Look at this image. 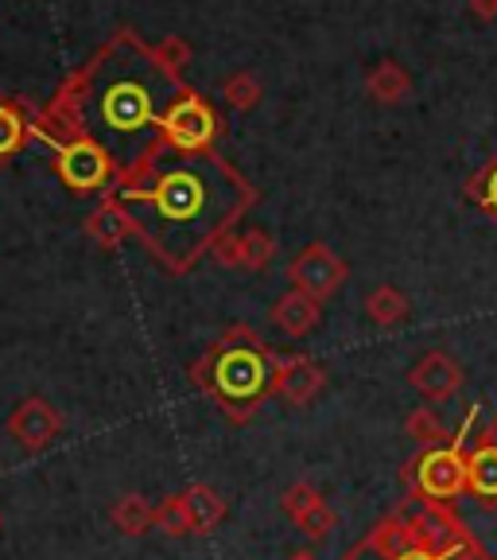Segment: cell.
<instances>
[{"mask_svg": "<svg viewBox=\"0 0 497 560\" xmlns=\"http://www.w3.org/2000/svg\"><path fill=\"white\" fill-rule=\"evenodd\" d=\"M184 97L171 67L156 59V51L140 47L132 35H117L114 44L97 55L94 70L79 90V121L90 140L102 144L105 156L121 172L152 156L156 137L171 105Z\"/></svg>", "mask_w": 497, "mask_h": 560, "instance_id": "1", "label": "cell"}, {"mask_svg": "<svg viewBox=\"0 0 497 560\" xmlns=\"http://www.w3.org/2000/svg\"><path fill=\"white\" fill-rule=\"evenodd\" d=\"M117 199L132 210L129 219L175 269L191 265L249 202L245 184L206 152L167 160L149 184L121 187Z\"/></svg>", "mask_w": 497, "mask_h": 560, "instance_id": "2", "label": "cell"}, {"mask_svg": "<svg viewBox=\"0 0 497 560\" xmlns=\"http://www.w3.org/2000/svg\"><path fill=\"white\" fill-rule=\"evenodd\" d=\"M272 385V366L261 350L253 347H229L214 362V389L226 401H253Z\"/></svg>", "mask_w": 497, "mask_h": 560, "instance_id": "3", "label": "cell"}, {"mask_svg": "<svg viewBox=\"0 0 497 560\" xmlns=\"http://www.w3.org/2000/svg\"><path fill=\"white\" fill-rule=\"evenodd\" d=\"M218 132V121H214V109L202 102L199 94H184L171 105V114L164 121V137L175 152H206L210 140Z\"/></svg>", "mask_w": 497, "mask_h": 560, "instance_id": "4", "label": "cell"}, {"mask_svg": "<svg viewBox=\"0 0 497 560\" xmlns=\"http://www.w3.org/2000/svg\"><path fill=\"white\" fill-rule=\"evenodd\" d=\"M109 164H114V160L105 156L102 144H94V140H86V137L55 144V167H59L62 184H67L70 191H97V187L109 179Z\"/></svg>", "mask_w": 497, "mask_h": 560, "instance_id": "5", "label": "cell"}, {"mask_svg": "<svg viewBox=\"0 0 497 560\" xmlns=\"http://www.w3.org/2000/svg\"><path fill=\"white\" fill-rule=\"evenodd\" d=\"M419 490L428 499H454L459 490L466 487V459L459 452V444L451 447H436L419 459Z\"/></svg>", "mask_w": 497, "mask_h": 560, "instance_id": "6", "label": "cell"}, {"mask_svg": "<svg viewBox=\"0 0 497 560\" xmlns=\"http://www.w3.org/2000/svg\"><path fill=\"white\" fill-rule=\"evenodd\" d=\"M346 277L339 257L327 249V245H307L304 254L292 261V280H296V289L307 292L311 300L319 296H331L339 289V280Z\"/></svg>", "mask_w": 497, "mask_h": 560, "instance_id": "7", "label": "cell"}, {"mask_svg": "<svg viewBox=\"0 0 497 560\" xmlns=\"http://www.w3.org/2000/svg\"><path fill=\"white\" fill-rule=\"evenodd\" d=\"M55 432H59V417H55L44 401H35V397L20 405V412L12 417V436H16L24 447H32V452L35 447L51 444Z\"/></svg>", "mask_w": 497, "mask_h": 560, "instance_id": "8", "label": "cell"}, {"mask_svg": "<svg viewBox=\"0 0 497 560\" xmlns=\"http://www.w3.org/2000/svg\"><path fill=\"white\" fill-rule=\"evenodd\" d=\"M459 382H463V374H459V366L447 354H428V359L412 370V385H416L419 394L436 397V401L439 397H451L459 389Z\"/></svg>", "mask_w": 497, "mask_h": 560, "instance_id": "9", "label": "cell"}, {"mask_svg": "<svg viewBox=\"0 0 497 560\" xmlns=\"http://www.w3.org/2000/svg\"><path fill=\"white\" fill-rule=\"evenodd\" d=\"M466 487L482 499H497V444H486L466 459Z\"/></svg>", "mask_w": 497, "mask_h": 560, "instance_id": "10", "label": "cell"}, {"mask_svg": "<svg viewBox=\"0 0 497 560\" xmlns=\"http://www.w3.org/2000/svg\"><path fill=\"white\" fill-rule=\"evenodd\" d=\"M319 319V312H315V300L307 296V292H288V296L276 304V324L284 327L288 335H304L307 327Z\"/></svg>", "mask_w": 497, "mask_h": 560, "instance_id": "11", "label": "cell"}, {"mask_svg": "<svg viewBox=\"0 0 497 560\" xmlns=\"http://www.w3.org/2000/svg\"><path fill=\"white\" fill-rule=\"evenodd\" d=\"M366 90L377 102H401V97L409 94V74H404L397 62H381L377 70H369Z\"/></svg>", "mask_w": 497, "mask_h": 560, "instance_id": "12", "label": "cell"}, {"mask_svg": "<svg viewBox=\"0 0 497 560\" xmlns=\"http://www.w3.org/2000/svg\"><path fill=\"white\" fill-rule=\"evenodd\" d=\"M132 230H137V222H132L121 207H102L94 219H90V234L102 245H117L125 234H132Z\"/></svg>", "mask_w": 497, "mask_h": 560, "instance_id": "13", "label": "cell"}, {"mask_svg": "<svg viewBox=\"0 0 497 560\" xmlns=\"http://www.w3.org/2000/svg\"><path fill=\"white\" fill-rule=\"evenodd\" d=\"M319 385H323V374H319L315 366H304V362L280 374V389H284V397L296 405L311 401V397L319 394Z\"/></svg>", "mask_w": 497, "mask_h": 560, "instance_id": "14", "label": "cell"}, {"mask_svg": "<svg viewBox=\"0 0 497 560\" xmlns=\"http://www.w3.org/2000/svg\"><path fill=\"white\" fill-rule=\"evenodd\" d=\"M366 312L374 315L377 324H397V319L409 315V300H404L397 289H377L374 296L366 300Z\"/></svg>", "mask_w": 497, "mask_h": 560, "instance_id": "15", "label": "cell"}, {"mask_svg": "<svg viewBox=\"0 0 497 560\" xmlns=\"http://www.w3.org/2000/svg\"><path fill=\"white\" fill-rule=\"evenodd\" d=\"M184 506H187V514H191L194 529H210V525L222 517V502L214 499L210 490H191V494L184 499Z\"/></svg>", "mask_w": 497, "mask_h": 560, "instance_id": "16", "label": "cell"}, {"mask_svg": "<svg viewBox=\"0 0 497 560\" xmlns=\"http://www.w3.org/2000/svg\"><path fill=\"white\" fill-rule=\"evenodd\" d=\"M114 517H117V525H121L125 534H140V529H144V525H149L156 514H152V510L144 506L140 499H132V494H129V499H121V506L114 510Z\"/></svg>", "mask_w": 497, "mask_h": 560, "instance_id": "17", "label": "cell"}, {"mask_svg": "<svg viewBox=\"0 0 497 560\" xmlns=\"http://www.w3.org/2000/svg\"><path fill=\"white\" fill-rule=\"evenodd\" d=\"M24 140V121L12 105H0V156H12Z\"/></svg>", "mask_w": 497, "mask_h": 560, "instance_id": "18", "label": "cell"}, {"mask_svg": "<svg viewBox=\"0 0 497 560\" xmlns=\"http://www.w3.org/2000/svg\"><path fill=\"white\" fill-rule=\"evenodd\" d=\"M222 94H226V102L234 105V109H249V105H257V97H261V86H257L249 74H237V79H229L226 86H222Z\"/></svg>", "mask_w": 497, "mask_h": 560, "instance_id": "19", "label": "cell"}, {"mask_svg": "<svg viewBox=\"0 0 497 560\" xmlns=\"http://www.w3.org/2000/svg\"><path fill=\"white\" fill-rule=\"evenodd\" d=\"M156 522L164 525L167 534H191V529H194V525H191V514H187V506H184V499L167 502V506L156 514Z\"/></svg>", "mask_w": 497, "mask_h": 560, "instance_id": "20", "label": "cell"}, {"mask_svg": "<svg viewBox=\"0 0 497 560\" xmlns=\"http://www.w3.org/2000/svg\"><path fill=\"white\" fill-rule=\"evenodd\" d=\"M269 254H272V242L264 234H245L241 237V265H264L269 261Z\"/></svg>", "mask_w": 497, "mask_h": 560, "instance_id": "21", "label": "cell"}, {"mask_svg": "<svg viewBox=\"0 0 497 560\" xmlns=\"http://www.w3.org/2000/svg\"><path fill=\"white\" fill-rule=\"evenodd\" d=\"M296 522L304 525V534L319 537V534H327V525H331L334 517H331V510H327L323 502H311V506H307L304 514H296Z\"/></svg>", "mask_w": 497, "mask_h": 560, "instance_id": "22", "label": "cell"}, {"mask_svg": "<svg viewBox=\"0 0 497 560\" xmlns=\"http://www.w3.org/2000/svg\"><path fill=\"white\" fill-rule=\"evenodd\" d=\"M156 59L164 62V67H184L187 59H191V51H187V44L184 39H167V44H159V51H156Z\"/></svg>", "mask_w": 497, "mask_h": 560, "instance_id": "23", "label": "cell"}, {"mask_svg": "<svg viewBox=\"0 0 497 560\" xmlns=\"http://www.w3.org/2000/svg\"><path fill=\"white\" fill-rule=\"evenodd\" d=\"M409 429L416 432L419 440H439V436H443V429H439L436 420H431V412H416V417L409 420Z\"/></svg>", "mask_w": 497, "mask_h": 560, "instance_id": "24", "label": "cell"}, {"mask_svg": "<svg viewBox=\"0 0 497 560\" xmlns=\"http://www.w3.org/2000/svg\"><path fill=\"white\" fill-rule=\"evenodd\" d=\"M311 502H319V499H315L311 487H292L288 490V510H292V514H304V510L311 506Z\"/></svg>", "mask_w": 497, "mask_h": 560, "instance_id": "25", "label": "cell"}, {"mask_svg": "<svg viewBox=\"0 0 497 560\" xmlns=\"http://www.w3.org/2000/svg\"><path fill=\"white\" fill-rule=\"evenodd\" d=\"M471 9L478 12L482 20H497V0H471Z\"/></svg>", "mask_w": 497, "mask_h": 560, "instance_id": "26", "label": "cell"}, {"mask_svg": "<svg viewBox=\"0 0 497 560\" xmlns=\"http://www.w3.org/2000/svg\"><path fill=\"white\" fill-rule=\"evenodd\" d=\"M482 202H486L489 210H497V167L489 172V179H486V195H482Z\"/></svg>", "mask_w": 497, "mask_h": 560, "instance_id": "27", "label": "cell"}, {"mask_svg": "<svg viewBox=\"0 0 497 560\" xmlns=\"http://www.w3.org/2000/svg\"><path fill=\"white\" fill-rule=\"evenodd\" d=\"M397 560H439V557H431L428 549H416V545H412V549H404V552H401V557H397Z\"/></svg>", "mask_w": 497, "mask_h": 560, "instance_id": "28", "label": "cell"}]
</instances>
